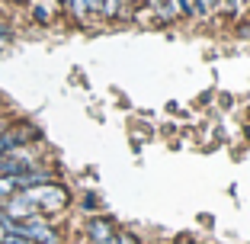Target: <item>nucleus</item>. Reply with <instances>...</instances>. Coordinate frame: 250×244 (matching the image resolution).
<instances>
[{
  "instance_id": "nucleus-4",
  "label": "nucleus",
  "mask_w": 250,
  "mask_h": 244,
  "mask_svg": "<svg viewBox=\"0 0 250 244\" xmlns=\"http://www.w3.org/2000/svg\"><path fill=\"white\" fill-rule=\"evenodd\" d=\"M122 3H125V0H103V13H100V16H109V20L119 16V13H122Z\"/></svg>"
},
{
  "instance_id": "nucleus-8",
  "label": "nucleus",
  "mask_w": 250,
  "mask_h": 244,
  "mask_svg": "<svg viewBox=\"0 0 250 244\" xmlns=\"http://www.w3.org/2000/svg\"><path fill=\"white\" fill-rule=\"evenodd\" d=\"M177 244H192V238H189V235H180V238H177Z\"/></svg>"
},
{
  "instance_id": "nucleus-9",
  "label": "nucleus",
  "mask_w": 250,
  "mask_h": 244,
  "mask_svg": "<svg viewBox=\"0 0 250 244\" xmlns=\"http://www.w3.org/2000/svg\"><path fill=\"white\" fill-rule=\"evenodd\" d=\"M151 3H154V7H164V0H151Z\"/></svg>"
},
{
  "instance_id": "nucleus-12",
  "label": "nucleus",
  "mask_w": 250,
  "mask_h": 244,
  "mask_svg": "<svg viewBox=\"0 0 250 244\" xmlns=\"http://www.w3.org/2000/svg\"><path fill=\"white\" fill-rule=\"evenodd\" d=\"M55 3H58V0H55Z\"/></svg>"
},
{
  "instance_id": "nucleus-10",
  "label": "nucleus",
  "mask_w": 250,
  "mask_h": 244,
  "mask_svg": "<svg viewBox=\"0 0 250 244\" xmlns=\"http://www.w3.org/2000/svg\"><path fill=\"white\" fill-rule=\"evenodd\" d=\"M225 3H228V7H234V3H237V0H225Z\"/></svg>"
},
{
  "instance_id": "nucleus-11",
  "label": "nucleus",
  "mask_w": 250,
  "mask_h": 244,
  "mask_svg": "<svg viewBox=\"0 0 250 244\" xmlns=\"http://www.w3.org/2000/svg\"><path fill=\"white\" fill-rule=\"evenodd\" d=\"M247 135H250V129H247Z\"/></svg>"
},
{
  "instance_id": "nucleus-5",
  "label": "nucleus",
  "mask_w": 250,
  "mask_h": 244,
  "mask_svg": "<svg viewBox=\"0 0 250 244\" xmlns=\"http://www.w3.org/2000/svg\"><path fill=\"white\" fill-rule=\"evenodd\" d=\"M36 20L39 22H48V20H52V13H48L45 7H36Z\"/></svg>"
},
{
  "instance_id": "nucleus-2",
  "label": "nucleus",
  "mask_w": 250,
  "mask_h": 244,
  "mask_svg": "<svg viewBox=\"0 0 250 244\" xmlns=\"http://www.w3.org/2000/svg\"><path fill=\"white\" fill-rule=\"evenodd\" d=\"M0 212L7 215V219H13V222H26V219H32V215L39 212V209L32 206V200L26 196V193H13V196H7V200L0 202Z\"/></svg>"
},
{
  "instance_id": "nucleus-13",
  "label": "nucleus",
  "mask_w": 250,
  "mask_h": 244,
  "mask_svg": "<svg viewBox=\"0 0 250 244\" xmlns=\"http://www.w3.org/2000/svg\"><path fill=\"white\" fill-rule=\"evenodd\" d=\"M16 3H20V0H16Z\"/></svg>"
},
{
  "instance_id": "nucleus-6",
  "label": "nucleus",
  "mask_w": 250,
  "mask_h": 244,
  "mask_svg": "<svg viewBox=\"0 0 250 244\" xmlns=\"http://www.w3.org/2000/svg\"><path fill=\"white\" fill-rule=\"evenodd\" d=\"M116 244H138L135 235H116Z\"/></svg>"
},
{
  "instance_id": "nucleus-3",
  "label": "nucleus",
  "mask_w": 250,
  "mask_h": 244,
  "mask_svg": "<svg viewBox=\"0 0 250 244\" xmlns=\"http://www.w3.org/2000/svg\"><path fill=\"white\" fill-rule=\"evenodd\" d=\"M90 244H116V231L106 219H93L90 222Z\"/></svg>"
},
{
  "instance_id": "nucleus-7",
  "label": "nucleus",
  "mask_w": 250,
  "mask_h": 244,
  "mask_svg": "<svg viewBox=\"0 0 250 244\" xmlns=\"http://www.w3.org/2000/svg\"><path fill=\"white\" fill-rule=\"evenodd\" d=\"M83 206H87V209H96V206H100V200H96V196H90V193H87V196H83Z\"/></svg>"
},
{
  "instance_id": "nucleus-1",
  "label": "nucleus",
  "mask_w": 250,
  "mask_h": 244,
  "mask_svg": "<svg viewBox=\"0 0 250 244\" xmlns=\"http://www.w3.org/2000/svg\"><path fill=\"white\" fill-rule=\"evenodd\" d=\"M26 196L32 200V206L36 209H61L67 202V190L64 186H55V183H42V186H32V190H26Z\"/></svg>"
}]
</instances>
